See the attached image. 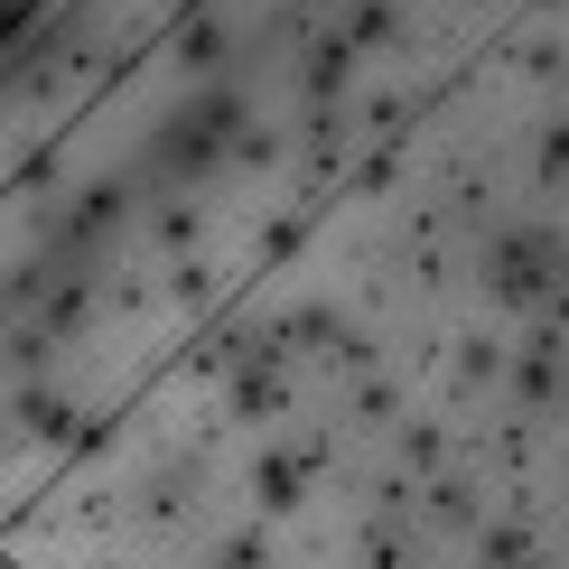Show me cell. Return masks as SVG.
I'll return each instance as SVG.
<instances>
[{
  "instance_id": "cell-1",
  "label": "cell",
  "mask_w": 569,
  "mask_h": 569,
  "mask_svg": "<svg viewBox=\"0 0 569 569\" xmlns=\"http://www.w3.org/2000/svg\"><path fill=\"white\" fill-rule=\"evenodd\" d=\"M541 271H551V252H541V243H523V233H513V243H495V290H505L513 308L541 290Z\"/></svg>"
},
{
  "instance_id": "cell-2",
  "label": "cell",
  "mask_w": 569,
  "mask_h": 569,
  "mask_svg": "<svg viewBox=\"0 0 569 569\" xmlns=\"http://www.w3.org/2000/svg\"><path fill=\"white\" fill-rule=\"evenodd\" d=\"M252 486H262L271 505H290V495H299V467H262V477H252Z\"/></svg>"
},
{
  "instance_id": "cell-3",
  "label": "cell",
  "mask_w": 569,
  "mask_h": 569,
  "mask_svg": "<svg viewBox=\"0 0 569 569\" xmlns=\"http://www.w3.org/2000/svg\"><path fill=\"white\" fill-rule=\"evenodd\" d=\"M541 178H569V131H551V140H541Z\"/></svg>"
}]
</instances>
